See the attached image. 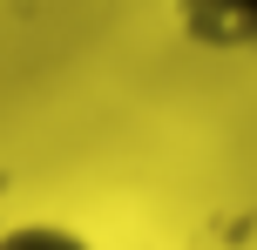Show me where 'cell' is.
Masks as SVG:
<instances>
[{
	"instance_id": "6da1fadb",
	"label": "cell",
	"mask_w": 257,
	"mask_h": 250,
	"mask_svg": "<svg viewBox=\"0 0 257 250\" xmlns=\"http://www.w3.org/2000/svg\"><path fill=\"white\" fill-rule=\"evenodd\" d=\"M176 21L203 48H223V54L257 48V0H176Z\"/></svg>"
},
{
	"instance_id": "7a4b0ae2",
	"label": "cell",
	"mask_w": 257,
	"mask_h": 250,
	"mask_svg": "<svg viewBox=\"0 0 257 250\" xmlns=\"http://www.w3.org/2000/svg\"><path fill=\"white\" fill-rule=\"evenodd\" d=\"M0 250H95V243L61 216H21V223L0 230Z\"/></svg>"
}]
</instances>
